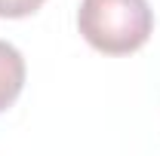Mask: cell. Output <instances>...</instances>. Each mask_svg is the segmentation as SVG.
<instances>
[{
    "label": "cell",
    "instance_id": "1",
    "mask_svg": "<svg viewBox=\"0 0 160 156\" xmlns=\"http://www.w3.org/2000/svg\"><path fill=\"white\" fill-rule=\"evenodd\" d=\"M77 28L83 40L105 55H129L154 31L148 0H80Z\"/></svg>",
    "mask_w": 160,
    "mask_h": 156
},
{
    "label": "cell",
    "instance_id": "2",
    "mask_svg": "<svg viewBox=\"0 0 160 156\" xmlns=\"http://www.w3.org/2000/svg\"><path fill=\"white\" fill-rule=\"evenodd\" d=\"M22 89H25V58L12 43L0 40V113L16 104Z\"/></svg>",
    "mask_w": 160,
    "mask_h": 156
},
{
    "label": "cell",
    "instance_id": "3",
    "mask_svg": "<svg viewBox=\"0 0 160 156\" xmlns=\"http://www.w3.org/2000/svg\"><path fill=\"white\" fill-rule=\"evenodd\" d=\"M46 0H0V19H25L34 16Z\"/></svg>",
    "mask_w": 160,
    "mask_h": 156
}]
</instances>
